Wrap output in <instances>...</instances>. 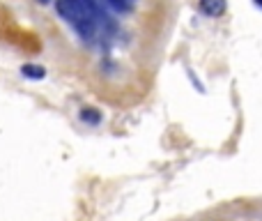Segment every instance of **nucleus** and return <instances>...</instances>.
Returning a JSON list of instances; mask_svg holds the SVG:
<instances>
[{"label":"nucleus","instance_id":"1","mask_svg":"<svg viewBox=\"0 0 262 221\" xmlns=\"http://www.w3.org/2000/svg\"><path fill=\"white\" fill-rule=\"evenodd\" d=\"M55 9H58L60 16H62L64 21H69L72 26H76L81 18L88 16L81 0H55Z\"/></svg>","mask_w":262,"mask_h":221},{"label":"nucleus","instance_id":"2","mask_svg":"<svg viewBox=\"0 0 262 221\" xmlns=\"http://www.w3.org/2000/svg\"><path fill=\"white\" fill-rule=\"evenodd\" d=\"M200 12L207 16H221L226 12V0H200Z\"/></svg>","mask_w":262,"mask_h":221},{"label":"nucleus","instance_id":"3","mask_svg":"<svg viewBox=\"0 0 262 221\" xmlns=\"http://www.w3.org/2000/svg\"><path fill=\"white\" fill-rule=\"evenodd\" d=\"M78 117H81V122H85V125H101V113L97 109H92V106H85V109H81V113H78Z\"/></svg>","mask_w":262,"mask_h":221},{"label":"nucleus","instance_id":"4","mask_svg":"<svg viewBox=\"0 0 262 221\" xmlns=\"http://www.w3.org/2000/svg\"><path fill=\"white\" fill-rule=\"evenodd\" d=\"M21 74L26 78H32V81H41L46 76V69L39 67V65H23L21 67Z\"/></svg>","mask_w":262,"mask_h":221},{"label":"nucleus","instance_id":"5","mask_svg":"<svg viewBox=\"0 0 262 221\" xmlns=\"http://www.w3.org/2000/svg\"><path fill=\"white\" fill-rule=\"evenodd\" d=\"M104 3H108L111 7L120 14H129L131 9H134V3H131V0H104Z\"/></svg>","mask_w":262,"mask_h":221},{"label":"nucleus","instance_id":"6","mask_svg":"<svg viewBox=\"0 0 262 221\" xmlns=\"http://www.w3.org/2000/svg\"><path fill=\"white\" fill-rule=\"evenodd\" d=\"M39 3H41V5H49V3H51V0H39Z\"/></svg>","mask_w":262,"mask_h":221},{"label":"nucleus","instance_id":"7","mask_svg":"<svg viewBox=\"0 0 262 221\" xmlns=\"http://www.w3.org/2000/svg\"><path fill=\"white\" fill-rule=\"evenodd\" d=\"M255 5H260V7H262V0H255Z\"/></svg>","mask_w":262,"mask_h":221}]
</instances>
